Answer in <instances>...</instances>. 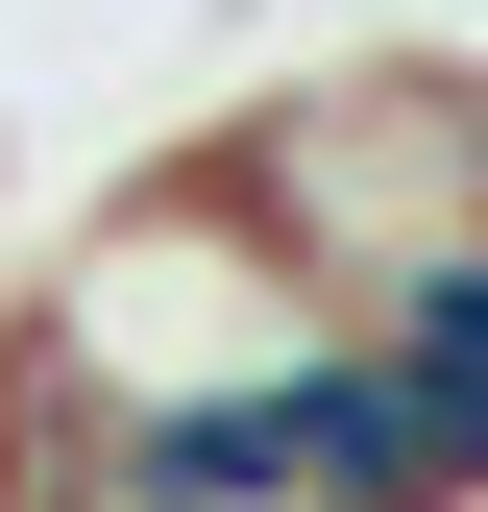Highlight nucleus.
Returning <instances> with one entry per match:
<instances>
[{
    "instance_id": "f257e3e1",
    "label": "nucleus",
    "mask_w": 488,
    "mask_h": 512,
    "mask_svg": "<svg viewBox=\"0 0 488 512\" xmlns=\"http://www.w3.org/2000/svg\"><path fill=\"white\" fill-rule=\"evenodd\" d=\"M269 342H318V293H293V244L220 196V147H171L147 196H98L74 269L25 293V342H0V464H122L147 415L244 391Z\"/></svg>"
},
{
    "instance_id": "f03ea898",
    "label": "nucleus",
    "mask_w": 488,
    "mask_h": 512,
    "mask_svg": "<svg viewBox=\"0 0 488 512\" xmlns=\"http://www.w3.org/2000/svg\"><path fill=\"white\" fill-rule=\"evenodd\" d=\"M220 196L293 244V293H366L391 244H440L488 196V74H318V98H244L220 122Z\"/></svg>"
},
{
    "instance_id": "7ed1b4c3",
    "label": "nucleus",
    "mask_w": 488,
    "mask_h": 512,
    "mask_svg": "<svg viewBox=\"0 0 488 512\" xmlns=\"http://www.w3.org/2000/svg\"><path fill=\"white\" fill-rule=\"evenodd\" d=\"M342 342H366V366H415V391H440V415L488 439V220H440V244H391V269L342 293Z\"/></svg>"
}]
</instances>
